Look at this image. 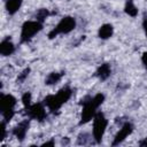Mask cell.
Returning <instances> with one entry per match:
<instances>
[{
	"label": "cell",
	"mask_w": 147,
	"mask_h": 147,
	"mask_svg": "<svg viewBox=\"0 0 147 147\" xmlns=\"http://www.w3.org/2000/svg\"><path fill=\"white\" fill-rule=\"evenodd\" d=\"M105 101V95L102 93H98L94 96H85L84 99L80 100V105L83 106L82 114H80V121L79 124H86L88 123L94 115L96 114V109L103 103Z\"/></svg>",
	"instance_id": "obj_1"
},
{
	"label": "cell",
	"mask_w": 147,
	"mask_h": 147,
	"mask_svg": "<svg viewBox=\"0 0 147 147\" xmlns=\"http://www.w3.org/2000/svg\"><path fill=\"white\" fill-rule=\"evenodd\" d=\"M72 95V90L69 86L62 87L56 94H49L44 99V105L52 111H57Z\"/></svg>",
	"instance_id": "obj_2"
},
{
	"label": "cell",
	"mask_w": 147,
	"mask_h": 147,
	"mask_svg": "<svg viewBox=\"0 0 147 147\" xmlns=\"http://www.w3.org/2000/svg\"><path fill=\"white\" fill-rule=\"evenodd\" d=\"M16 103H17V100L14 95L1 93V95H0V107H1V115L3 117V121L9 122L14 117Z\"/></svg>",
	"instance_id": "obj_3"
},
{
	"label": "cell",
	"mask_w": 147,
	"mask_h": 147,
	"mask_svg": "<svg viewBox=\"0 0 147 147\" xmlns=\"http://www.w3.org/2000/svg\"><path fill=\"white\" fill-rule=\"evenodd\" d=\"M76 28V21L71 16H64L61 18V21L55 25V28L48 33V38L53 39L59 34H65L71 32Z\"/></svg>",
	"instance_id": "obj_4"
},
{
	"label": "cell",
	"mask_w": 147,
	"mask_h": 147,
	"mask_svg": "<svg viewBox=\"0 0 147 147\" xmlns=\"http://www.w3.org/2000/svg\"><path fill=\"white\" fill-rule=\"evenodd\" d=\"M42 30V23L39 21H26L23 23L22 29H21V38L20 41L26 42L33 38L34 34H37L39 31Z\"/></svg>",
	"instance_id": "obj_5"
},
{
	"label": "cell",
	"mask_w": 147,
	"mask_h": 147,
	"mask_svg": "<svg viewBox=\"0 0 147 147\" xmlns=\"http://www.w3.org/2000/svg\"><path fill=\"white\" fill-rule=\"evenodd\" d=\"M107 125H108V121L105 117L103 113L96 111V114L93 117V138L96 144L101 142L103 134L106 132Z\"/></svg>",
	"instance_id": "obj_6"
},
{
	"label": "cell",
	"mask_w": 147,
	"mask_h": 147,
	"mask_svg": "<svg viewBox=\"0 0 147 147\" xmlns=\"http://www.w3.org/2000/svg\"><path fill=\"white\" fill-rule=\"evenodd\" d=\"M25 114L29 116V118L36 119L39 122H42L47 117V113H46V109L44 107V103H40V102L31 105L28 108H25Z\"/></svg>",
	"instance_id": "obj_7"
},
{
	"label": "cell",
	"mask_w": 147,
	"mask_h": 147,
	"mask_svg": "<svg viewBox=\"0 0 147 147\" xmlns=\"http://www.w3.org/2000/svg\"><path fill=\"white\" fill-rule=\"evenodd\" d=\"M132 131H133V125H132L130 122H125V123L122 125V127L119 129V131L116 133V136H115L114 141H113L111 145H113V146L119 145L122 141L125 140V138H126L127 136H130V134L132 133Z\"/></svg>",
	"instance_id": "obj_8"
},
{
	"label": "cell",
	"mask_w": 147,
	"mask_h": 147,
	"mask_svg": "<svg viewBox=\"0 0 147 147\" xmlns=\"http://www.w3.org/2000/svg\"><path fill=\"white\" fill-rule=\"evenodd\" d=\"M29 126H30V121L29 119H24L22 122H20L14 129H13V134L20 140V141H23L25 136H26V132L29 130Z\"/></svg>",
	"instance_id": "obj_9"
},
{
	"label": "cell",
	"mask_w": 147,
	"mask_h": 147,
	"mask_svg": "<svg viewBox=\"0 0 147 147\" xmlns=\"http://www.w3.org/2000/svg\"><path fill=\"white\" fill-rule=\"evenodd\" d=\"M15 52V46L14 44L10 41L9 37L5 38L1 42H0V54L2 56H9Z\"/></svg>",
	"instance_id": "obj_10"
},
{
	"label": "cell",
	"mask_w": 147,
	"mask_h": 147,
	"mask_svg": "<svg viewBox=\"0 0 147 147\" xmlns=\"http://www.w3.org/2000/svg\"><path fill=\"white\" fill-rule=\"evenodd\" d=\"M23 1H24V0H6V5H5V6H6L7 13H8L9 15L16 14V13L20 10V8H21Z\"/></svg>",
	"instance_id": "obj_11"
},
{
	"label": "cell",
	"mask_w": 147,
	"mask_h": 147,
	"mask_svg": "<svg viewBox=\"0 0 147 147\" xmlns=\"http://www.w3.org/2000/svg\"><path fill=\"white\" fill-rule=\"evenodd\" d=\"M111 74V67L109 63H102L98 69H96V72L95 75L99 77V79L101 80H106Z\"/></svg>",
	"instance_id": "obj_12"
},
{
	"label": "cell",
	"mask_w": 147,
	"mask_h": 147,
	"mask_svg": "<svg viewBox=\"0 0 147 147\" xmlns=\"http://www.w3.org/2000/svg\"><path fill=\"white\" fill-rule=\"evenodd\" d=\"M114 33V28L111 24H103L99 28L98 36L101 39H109Z\"/></svg>",
	"instance_id": "obj_13"
},
{
	"label": "cell",
	"mask_w": 147,
	"mask_h": 147,
	"mask_svg": "<svg viewBox=\"0 0 147 147\" xmlns=\"http://www.w3.org/2000/svg\"><path fill=\"white\" fill-rule=\"evenodd\" d=\"M62 76H63V72H51L46 77L45 83H46V85H54L61 80Z\"/></svg>",
	"instance_id": "obj_14"
},
{
	"label": "cell",
	"mask_w": 147,
	"mask_h": 147,
	"mask_svg": "<svg viewBox=\"0 0 147 147\" xmlns=\"http://www.w3.org/2000/svg\"><path fill=\"white\" fill-rule=\"evenodd\" d=\"M124 10H125V13H126L129 16L136 17V16L138 15V8L134 6L133 0H127V1H126L125 7H124Z\"/></svg>",
	"instance_id": "obj_15"
},
{
	"label": "cell",
	"mask_w": 147,
	"mask_h": 147,
	"mask_svg": "<svg viewBox=\"0 0 147 147\" xmlns=\"http://www.w3.org/2000/svg\"><path fill=\"white\" fill-rule=\"evenodd\" d=\"M48 10L47 9H45V8H41V9H39L38 11H37V14H36V18H37V21H39V22H44L45 20H46V17L48 16Z\"/></svg>",
	"instance_id": "obj_16"
},
{
	"label": "cell",
	"mask_w": 147,
	"mask_h": 147,
	"mask_svg": "<svg viewBox=\"0 0 147 147\" xmlns=\"http://www.w3.org/2000/svg\"><path fill=\"white\" fill-rule=\"evenodd\" d=\"M22 102H23L24 108H28L29 106H31V93L30 92H26L22 95Z\"/></svg>",
	"instance_id": "obj_17"
},
{
	"label": "cell",
	"mask_w": 147,
	"mask_h": 147,
	"mask_svg": "<svg viewBox=\"0 0 147 147\" xmlns=\"http://www.w3.org/2000/svg\"><path fill=\"white\" fill-rule=\"evenodd\" d=\"M29 72H30V69H29V68L24 69V70L18 75V77H17V83H22V82H24V80H25V78L28 77Z\"/></svg>",
	"instance_id": "obj_18"
},
{
	"label": "cell",
	"mask_w": 147,
	"mask_h": 147,
	"mask_svg": "<svg viewBox=\"0 0 147 147\" xmlns=\"http://www.w3.org/2000/svg\"><path fill=\"white\" fill-rule=\"evenodd\" d=\"M6 121H2L1 122V138H0V140L2 141V140H5V138H6V136H7V129H6Z\"/></svg>",
	"instance_id": "obj_19"
},
{
	"label": "cell",
	"mask_w": 147,
	"mask_h": 147,
	"mask_svg": "<svg viewBox=\"0 0 147 147\" xmlns=\"http://www.w3.org/2000/svg\"><path fill=\"white\" fill-rule=\"evenodd\" d=\"M141 61H142V64L145 65V68L147 69V52H145L141 56Z\"/></svg>",
	"instance_id": "obj_20"
},
{
	"label": "cell",
	"mask_w": 147,
	"mask_h": 147,
	"mask_svg": "<svg viewBox=\"0 0 147 147\" xmlns=\"http://www.w3.org/2000/svg\"><path fill=\"white\" fill-rule=\"evenodd\" d=\"M142 28H144L145 34H146V37H147V18L144 20V22H142Z\"/></svg>",
	"instance_id": "obj_21"
},
{
	"label": "cell",
	"mask_w": 147,
	"mask_h": 147,
	"mask_svg": "<svg viewBox=\"0 0 147 147\" xmlns=\"http://www.w3.org/2000/svg\"><path fill=\"white\" fill-rule=\"evenodd\" d=\"M42 146H54V140H51V141H46L42 144Z\"/></svg>",
	"instance_id": "obj_22"
},
{
	"label": "cell",
	"mask_w": 147,
	"mask_h": 147,
	"mask_svg": "<svg viewBox=\"0 0 147 147\" xmlns=\"http://www.w3.org/2000/svg\"><path fill=\"white\" fill-rule=\"evenodd\" d=\"M139 146H147V138H145L144 140H141L139 142Z\"/></svg>",
	"instance_id": "obj_23"
}]
</instances>
